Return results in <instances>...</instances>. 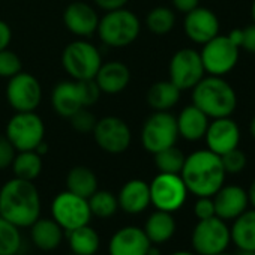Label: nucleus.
<instances>
[{"mask_svg": "<svg viewBox=\"0 0 255 255\" xmlns=\"http://www.w3.org/2000/svg\"><path fill=\"white\" fill-rule=\"evenodd\" d=\"M216 255H233V254H228V252L225 251V252H221V254H216Z\"/></svg>", "mask_w": 255, "mask_h": 255, "instance_id": "50", "label": "nucleus"}, {"mask_svg": "<svg viewBox=\"0 0 255 255\" xmlns=\"http://www.w3.org/2000/svg\"><path fill=\"white\" fill-rule=\"evenodd\" d=\"M51 104L54 111L65 119H69L81 108H87L83 96L81 81L68 80L57 83L51 93Z\"/></svg>", "mask_w": 255, "mask_h": 255, "instance_id": "20", "label": "nucleus"}, {"mask_svg": "<svg viewBox=\"0 0 255 255\" xmlns=\"http://www.w3.org/2000/svg\"><path fill=\"white\" fill-rule=\"evenodd\" d=\"M146 26L155 35H167L176 26V14L167 6H156L147 14Z\"/></svg>", "mask_w": 255, "mask_h": 255, "instance_id": "31", "label": "nucleus"}, {"mask_svg": "<svg viewBox=\"0 0 255 255\" xmlns=\"http://www.w3.org/2000/svg\"><path fill=\"white\" fill-rule=\"evenodd\" d=\"M251 12H252V20H254V24H255V0L252 2V8H251Z\"/></svg>", "mask_w": 255, "mask_h": 255, "instance_id": "49", "label": "nucleus"}, {"mask_svg": "<svg viewBox=\"0 0 255 255\" xmlns=\"http://www.w3.org/2000/svg\"><path fill=\"white\" fill-rule=\"evenodd\" d=\"M95 5L105 11V12H110V11H116V9H122L128 5L129 0H93Z\"/></svg>", "mask_w": 255, "mask_h": 255, "instance_id": "41", "label": "nucleus"}, {"mask_svg": "<svg viewBox=\"0 0 255 255\" xmlns=\"http://www.w3.org/2000/svg\"><path fill=\"white\" fill-rule=\"evenodd\" d=\"M68 245L74 255H95L99 249V234L89 224L66 231Z\"/></svg>", "mask_w": 255, "mask_h": 255, "instance_id": "28", "label": "nucleus"}, {"mask_svg": "<svg viewBox=\"0 0 255 255\" xmlns=\"http://www.w3.org/2000/svg\"><path fill=\"white\" fill-rule=\"evenodd\" d=\"M119 207L128 215H140L150 206L149 183L141 179L128 180L117 195Z\"/></svg>", "mask_w": 255, "mask_h": 255, "instance_id": "21", "label": "nucleus"}, {"mask_svg": "<svg viewBox=\"0 0 255 255\" xmlns=\"http://www.w3.org/2000/svg\"><path fill=\"white\" fill-rule=\"evenodd\" d=\"M215 215L224 221H234L248 210V192L239 185H224L213 197Z\"/></svg>", "mask_w": 255, "mask_h": 255, "instance_id": "19", "label": "nucleus"}, {"mask_svg": "<svg viewBox=\"0 0 255 255\" xmlns=\"http://www.w3.org/2000/svg\"><path fill=\"white\" fill-rule=\"evenodd\" d=\"M194 215L197 216L198 221L216 216L213 198L212 197H198V200L194 204Z\"/></svg>", "mask_w": 255, "mask_h": 255, "instance_id": "40", "label": "nucleus"}, {"mask_svg": "<svg viewBox=\"0 0 255 255\" xmlns=\"http://www.w3.org/2000/svg\"><path fill=\"white\" fill-rule=\"evenodd\" d=\"M221 161H222V165H224V170L227 174L242 173L246 167V155L242 150H239L237 147L224 153L221 156Z\"/></svg>", "mask_w": 255, "mask_h": 255, "instance_id": "37", "label": "nucleus"}, {"mask_svg": "<svg viewBox=\"0 0 255 255\" xmlns=\"http://www.w3.org/2000/svg\"><path fill=\"white\" fill-rule=\"evenodd\" d=\"M192 104L209 119L230 117L237 107V95L222 77L210 75L192 87Z\"/></svg>", "mask_w": 255, "mask_h": 255, "instance_id": "3", "label": "nucleus"}, {"mask_svg": "<svg viewBox=\"0 0 255 255\" xmlns=\"http://www.w3.org/2000/svg\"><path fill=\"white\" fill-rule=\"evenodd\" d=\"M152 243L143 228L123 227L117 230L108 245L110 255H147Z\"/></svg>", "mask_w": 255, "mask_h": 255, "instance_id": "16", "label": "nucleus"}, {"mask_svg": "<svg viewBox=\"0 0 255 255\" xmlns=\"http://www.w3.org/2000/svg\"><path fill=\"white\" fill-rule=\"evenodd\" d=\"M183 29L192 42L203 45L219 35V20L213 11L197 6L186 14Z\"/></svg>", "mask_w": 255, "mask_h": 255, "instance_id": "17", "label": "nucleus"}, {"mask_svg": "<svg viewBox=\"0 0 255 255\" xmlns=\"http://www.w3.org/2000/svg\"><path fill=\"white\" fill-rule=\"evenodd\" d=\"M221 156L207 150H197L185 158L180 177L188 192L195 197H213L225 183Z\"/></svg>", "mask_w": 255, "mask_h": 255, "instance_id": "2", "label": "nucleus"}, {"mask_svg": "<svg viewBox=\"0 0 255 255\" xmlns=\"http://www.w3.org/2000/svg\"><path fill=\"white\" fill-rule=\"evenodd\" d=\"M204 72L201 56L192 48H182L176 51L170 60V81L180 90L192 89L204 77Z\"/></svg>", "mask_w": 255, "mask_h": 255, "instance_id": "14", "label": "nucleus"}, {"mask_svg": "<svg viewBox=\"0 0 255 255\" xmlns=\"http://www.w3.org/2000/svg\"><path fill=\"white\" fill-rule=\"evenodd\" d=\"M144 233L149 237L150 243L153 245H161L168 242L174 233H176V219L173 213L164 212V210H156L153 212L146 224H144Z\"/></svg>", "mask_w": 255, "mask_h": 255, "instance_id": "26", "label": "nucleus"}, {"mask_svg": "<svg viewBox=\"0 0 255 255\" xmlns=\"http://www.w3.org/2000/svg\"><path fill=\"white\" fill-rule=\"evenodd\" d=\"M62 65L72 80H93L102 65V57L92 42L77 39L65 47Z\"/></svg>", "mask_w": 255, "mask_h": 255, "instance_id": "5", "label": "nucleus"}, {"mask_svg": "<svg viewBox=\"0 0 255 255\" xmlns=\"http://www.w3.org/2000/svg\"><path fill=\"white\" fill-rule=\"evenodd\" d=\"M149 191L150 204H153L156 210L170 213L179 210L188 197V189L180 174L158 173V176L149 183Z\"/></svg>", "mask_w": 255, "mask_h": 255, "instance_id": "9", "label": "nucleus"}, {"mask_svg": "<svg viewBox=\"0 0 255 255\" xmlns=\"http://www.w3.org/2000/svg\"><path fill=\"white\" fill-rule=\"evenodd\" d=\"M11 167H12L15 177L33 182L35 179L39 177L42 171V156L38 155L35 150L18 152Z\"/></svg>", "mask_w": 255, "mask_h": 255, "instance_id": "30", "label": "nucleus"}, {"mask_svg": "<svg viewBox=\"0 0 255 255\" xmlns=\"http://www.w3.org/2000/svg\"><path fill=\"white\" fill-rule=\"evenodd\" d=\"M248 192V200H249V204L255 209V180L251 183L249 189L246 191Z\"/></svg>", "mask_w": 255, "mask_h": 255, "instance_id": "44", "label": "nucleus"}, {"mask_svg": "<svg viewBox=\"0 0 255 255\" xmlns=\"http://www.w3.org/2000/svg\"><path fill=\"white\" fill-rule=\"evenodd\" d=\"M204 138L207 143V149L222 156L224 153L239 146L240 141L239 125L230 117L213 119V122H209Z\"/></svg>", "mask_w": 255, "mask_h": 255, "instance_id": "15", "label": "nucleus"}, {"mask_svg": "<svg viewBox=\"0 0 255 255\" xmlns=\"http://www.w3.org/2000/svg\"><path fill=\"white\" fill-rule=\"evenodd\" d=\"M12 39V30L9 24L3 20H0V51L9 47Z\"/></svg>", "mask_w": 255, "mask_h": 255, "instance_id": "42", "label": "nucleus"}, {"mask_svg": "<svg viewBox=\"0 0 255 255\" xmlns=\"http://www.w3.org/2000/svg\"><path fill=\"white\" fill-rule=\"evenodd\" d=\"M228 36L239 48L255 54V24L248 26L242 30H233Z\"/></svg>", "mask_w": 255, "mask_h": 255, "instance_id": "38", "label": "nucleus"}, {"mask_svg": "<svg viewBox=\"0 0 255 255\" xmlns=\"http://www.w3.org/2000/svg\"><path fill=\"white\" fill-rule=\"evenodd\" d=\"M21 242L20 228L0 216V255H17Z\"/></svg>", "mask_w": 255, "mask_h": 255, "instance_id": "33", "label": "nucleus"}, {"mask_svg": "<svg viewBox=\"0 0 255 255\" xmlns=\"http://www.w3.org/2000/svg\"><path fill=\"white\" fill-rule=\"evenodd\" d=\"M63 23L66 29L80 38H89L98 30L99 15L93 6L86 2H72L63 12Z\"/></svg>", "mask_w": 255, "mask_h": 255, "instance_id": "18", "label": "nucleus"}, {"mask_svg": "<svg viewBox=\"0 0 255 255\" xmlns=\"http://www.w3.org/2000/svg\"><path fill=\"white\" fill-rule=\"evenodd\" d=\"M92 134L98 147L111 155L126 152L132 141L129 125L117 116H105L96 120Z\"/></svg>", "mask_w": 255, "mask_h": 255, "instance_id": "10", "label": "nucleus"}, {"mask_svg": "<svg viewBox=\"0 0 255 255\" xmlns=\"http://www.w3.org/2000/svg\"><path fill=\"white\" fill-rule=\"evenodd\" d=\"M155 156V165L158 168L159 173H170V174H180L183 164H185V155L183 152L176 147H167L158 153L153 155Z\"/></svg>", "mask_w": 255, "mask_h": 255, "instance_id": "34", "label": "nucleus"}, {"mask_svg": "<svg viewBox=\"0 0 255 255\" xmlns=\"http://www.w3.org/2000/svg\"><path fill=\"white\" fill-rule=\"evenodd\" d=\"M6 99L15 111H35L42 101V86L35 75L21 71L9 78Z\"/></svg>", "mask_w": 255, "mask_h": 255, "instance_id": "13", "label": "nucleus"}, {"mask_svg": "<svg viewBox=\"0 0 255 255\" xmlns=\"http://www.w3.org/2000/svg\"><path fill=\"white\" fill-rule=\"evenodd\" d=\"M237 255H255V251H239Z\"/></svg>", "mask_w": 255, "mask_h": 255, "instance_id": "48", "label": "nucleus"}, {"mask_svg": "<svg viewBox=\"0 0 255 255\" xmlns=\"http://www.w3.org/2000/svg\"><path fill=\"white\" fill-rule=\"evenodd\" d=\"M230 234L239 251H255V209L237 216L230 227Z\"/></svg>", "mask_w": 255, "mask_h": 255, "instance_id": "25", "label": "nucleus"}, {"mask_svg": "<svg viewBox=\"0 0 255 255\" xmlns=\"http://www.w3.org/2000/svg\"><path fill=\"white\" fill-rule=\"evenodd\" d=\"M141 24L138 17L126 8L107 12L99 18L98 36L107 45L113 48H123L131 45L140 35Z\"/></svg>", "mask_w": 255, "mask_h": 255, "instance_id": "4", "label": "nucleus"}, {"mask_svg": "<svg viewBox=\"0 0 255 255\" xmlns=\"http://www.w3.org/2000/svg\"><path fill=\"white\" fill-rule=\"evenodd\" d=\"M230 243V227L227 225V221L218 216L198 221L191 234V245L197 255H216L225 252Z\"/></svg>", "mask_w": 255, "mask_h": 255, "instance_id": "8", "label": "nucleus"}, {"mask_svg": "<svg viewBox=\"0 0 255 255\" xmlns=\"http://www.w3.org/2000/svg\"><path fill=\"white\" fill-rule=\"evenodd\" d=\"M5 135L17 152L35 150L45 138V125L35 111H15L6 125Z\"/></svg>", "mask_w": 255, "mask_h": 255, "instance_id": "6", "label": "nucleus"}, {"mask_svg": "<svg viewBox=\"0 0 255 255\" xmlns=\"http://www.w3.org/2000/svg\"><path fill=\"white\" fill-rule=\"evenodd\" d=\"M198 2H200V0H173V6L179 12L188 14V12H191L192 9H195L198 6Z\"/></svg>", "mask_w": 255, "mask_h": 255, "instance_id": "43", "label": "nucleus"}, {"mask_svg": "<svg viewBox=\"0 0 255 255\" xmlns=\"http://www.w3.org/2000/svg\"><path fill=\"white\" fill-rule=\"evenodd\" d=\"M170 255H197L195 252H189V251H177V252H173Z\"/></svg>", "mask_w": 255, "mask_h": 255, "instance_id": "46", "label": "nucleus"}, {"mask_svg": "<svg viewBox=\"0 0 255 255\" xmlns=\"http://www.w3.org/2000/svg\"><path fill=\"white\" fill-rule=\"evenodd\" d=\"M180 89L174 86L170 80L153 83L146 95L147 104L155 111H168L180 99Z\"/></svg>", "mask_w": 255, "mask_h": 255, "instance_id": "27", "label": "nucleus"}, {"mask_svg": "<svg viewBox=\"0 0 255 255\" xmlns=\"http://www.w3.org/2000/svg\"><path fill=\"white\" fill-rule=\"evenodd\" d=\"M15 155H17V150L12 146V143L8 140L6 135L0 134V170L9 168L12 165Z\"/></svg>", "mask_w": 255, "mask_h": 255, "instance_id": "39", "label": "nucleus"}, {"mask_svg": "<svg viewBox=\"0 0 255 255\" xmlns=\"http://www.w3.org/2000/svg\"><path fill=\"white\" fill-rule=\"evenodd\" d=\"M69 122H71V126L77 132H80V134H92L93 128L96 125V117L87 108H81V110H78L75 114H72L69 117Z\"/></svg>", "mask_w": 255, "mask_h": 255, "instance_id": "36", "label": "nucleus"}, {"mask_svg": "<svg viewBox=\"0 0 255 255\" xmlns=\"http://www.w3.org/2000/svg\"><path fill=\"white\" fill-rule=\"evenodd\" d=\"M89 207L92 212V216L96 218H110L113 216L117 209H119V203H117V197L114 194H111L110 191H101L96 189L89 198Z\"/></svg>", "mask_w": 255, "mask_h": 255, "instance_id": "32", "label": "nucleus"}, {"mask_svg": "<svg viewBox=\"0 0 255 255\" xmlns=\"http://www.w3.org/2000/svg\"><path fill=\"white\" fill-rule=\"evenodd\" d=\"M66 188L83 198H89L98 189V177L89 167L77 165L66 176Z\"/></svg>", "mask_w": 255, "mask_h": 255, "instance_id": "29", "label": "nucleus"}, {"mask_svg": "<svg viewBox=\"0 0 255 255\" xmlns=\"http://www.w3.org/2000/svg\"><path fill=\"white\" fill-rule=\"evenodd\" d=\"M23 71L21 59L11 50L5 48L0 51V77L2 78H11Z\"/></svg>", "mask_w": 255, "mask_h": 255, "instance_id": "35", "label": "nucleus"}, {"mask_svg": "<svg viewBox=\"0 0 255 255\" xmlns=\"http://www.w3.org/2000/svg\"><path fill=\"white\" fill-rule=\"evenodd\" d=\"M249 129H251V135L255 138V117L252 119V122H251V126H249Z\"/></svg>", "mask_w": 255, "mask_h": 255, "instance_id": "47", "label": "nucleus"}, {"mask_svg": "<svg viewBox=\"0 0 255 255\" xmlns=\"http://www.w3.org/2000/svg\"><path fill=\"white\" fill-rule=\"evenodd\" d=\"M240 48L230 39V36L216 35L209 42L203 44L200 53L204 71L210 75L224 77L237 65Z\"/></svg>", "mask_w": 255, "mask_h": 255, "instance_id": "11", "label": "nucleus"}, {"mask_svg": "<svg viewBox=\"0 0 255 255\" xmlns=\"http://www.w3.org/2000/svg\"><path fill=\"white\" fill-rule=\"evenodd\" d=\"M35 152H36L38 155H41V156L47 155V152H48V146H47V143H45V141H42V143L35 149Z\"/></svg>", "mask_w": 255, "mask_h": 255, "instance_id": "45", "label": "nucleus"}, {"mask_svg": "<svg viewBox=\"0 0 255 255\" xmlns=\"http://www.w3.org/2000/svg\"><path fill=\"white\" fill-rule=\"evenodd\" d=\"M179 138L176 117L168 111H155L150 114L141 128L140 140L144 150L155 155L167 147L176 146Z\"/></svg>", "mask_w": 255, "mask_h": 255, "instance_id": "7", "label": "nucleus"}, {"mask_svg": "<svg viewBox=\"0 0 255 255\" xmlns=\"http://www.w3.org/2000/svg\"><path fill=\"white\" fill-rule=\"evenodd\" d=\"M176 123H177L179 137L188 141H198L206 135L209 126V117L192 104L180 111V114L176 117Z\"/></svg>", "mask_w": 255, "mask_h": 255, "instance_id": "23", "label": "nucleus"}, {"mask_svg": "<svg viewBox=\"0 0 255 255\" xmlns=\"http://www.w3.org/2000/svg\"><path fill=\"white\" fill-rule=\"evenodd\" d=\"M0 216L18 228L30 227L41 216V195L30 180L14 177L0 189Z\"/></svg>", "mask_w": 255, "mask_h": 255, "instance_id": "1", "label": "nucleus"}, {"mask_svg": "<svg viewBox=\"0 0 255 255\" xmlns=\"http://www.w3.org/2000/svg\"><path fill=\"white\" fill-rule=\"evenodd\" d=\"M102 93L117 95L123 92L131 81V71L125 63L119 60H111L102 63L98 74L93 78Z\"/></svg>", "mask_w": 255, "mask_h": 255, "instance_id": "22", "label": "nucleus"}, {"mask_svg": "<svg viewBox=\"0 0 255 255\" xmlns=\"http://www.w3.org/2000/svg\"><path fill=\"white\" fill-rule=\"evenodd\" d=\"M30 239L38 249L50 252L60 246L63 240V228L53 218H38L30 225Z\"/></svg>", "mask_w": 255, "mask_h": 255, "instance_id": "24", "label": "nucleus"}, {"mask_svg": "<svg viewBox=\"0 0 255 255\" xmlns=\"http://www.w3.org/2000/svg\"><path fill=\"white\" fill-rule=\"evenodd\" d=\"M72 255H74V254H72Z\"/></svg>", "mask_w": 255, "mask_h": 255, "instance_id": "51", "label": "nucleus"}, {"mask_svg": "<svg viewBox=\"0 0 255 255\" xmlns=\"http://www.w3.org/2000/svg\"><path fill=\"white\" fill-rule=\"evenodd\" d=\"M51 215L63 231L87 225L92 218L87 198H83L68 189L54 197L51 203Z\"/></svg>", "mask_w": 255, "mask_h": 255, "instance_id": "12", "label": "nucleus"}]
</instances>
